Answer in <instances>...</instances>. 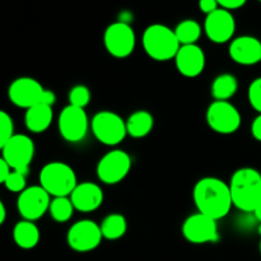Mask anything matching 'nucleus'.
<instances>
[{"mask_svg": "<svg viewBox=\"0 0 261 261\" xmlns=\"http://www.w3.org/2000/svg\"><path fill=\"white\" fill-rule=\"evenodd\" d=\"M193 199L199 213L213 218H224L233 206L228 184L217 177H204L195 184Z\"/></svg>", "mask_w": 261, "mask_h": 261, "instance_id": "obj_1", "label": "nucleus"}, {"mask_svg": "<svg viewBox=\"0 0 261 261\" xmlns=\"http://www.w3.org/2000/svg\"><path fill=\"white\" fill-rule=\"evenodd\" d=\"M232 203L237 209L252 213L261 201V173L255 168L244 167L232 175L228 184Z\"/></svg>", "mask_w": 261, "mask_h": 261, "instance_id": "obj_2", "label": "nucleus"}, {"mask_svg": "<svg viewBox=\"0 0 261 261\" xmlns=\"http://www.w3.org/2000/svg\"><path fill=\"white\" fill-rule=\"evenodd\" d=\"M142 42L147 55L157 61L175 59L181 47L175 31L163 24H152L145 28Z\"/></svg>", "mask_w": 261, "mask_h": 261, "instance_id": "obj_3", "label": "nucleus"}, {"mask_svg": "<svg viewBox=\"0 0 261 261\" xmlns=\"http://www.w3.org/2000/svg\"><path fill=\"white\" fill-rule=\"evenodd\" d=\"M8 96L13 105L25 110L37 105L53 106L56 101L55 93L53 91L45 89L40 82L28 76H22L13 81L8 89Z\"/></svg>", "mask_w": 261, "mask_h": 261, "instance_id": "obj_4", "label": "nucleus"}, {"mask_svg": "<svg viewBox=\"0 0 261 261\" xmlns=\"http://www.w3.org/2000/svg\"><path fill=\"white\" fill-rule=\"evenodd\" d=\"M40 186L54 198L70 196L76 188V176L73 168L64 162H50L41 170Z\"/></svg>", "mask_w": 261, "mask_h": 261, "instance_id": "obj_5", "label": "nucleus"}, {"mask_svg": "<svg viewBox=\"0 0 261 261\" xmlns=\"http://www.w3.org/2000/svg\"><path fill=\"white\" fill-rule=\"evenodd\" d=\"M91 129L96 139L105 145L120 144L127 135L126 121L112 111H99L92 117Z\"/></svg>", "mask_w": 261, "mask_h": 261, "instance_id": "obj_6", "label": "nucleus"}, {"mask_svg": "<svg viewBox=\"0 0 261 261\" xmlns=\"http://www.w3.org/2000/svg\"><path fill=\"white\" fill-rule=\"evenodd\" d=\"M3 158L10 170L27 176L30 165L35 155V144L32 139L24 134H14L3 148Z\"/></svg>", "mask_w": 261, "mask_h": 261, "instance_id": "obj_7", "label": "nucleus"}, {"mask_svg": "<svg viewBox=\"0 0 261 261\" xmlns=\"http://www.w3.org/2000/svg\"><path fill=\"white\" fill-rule=\"evenodd\" d=\"M103 43L107 53L114 58L124 59L132 55L137 43V37L132 25L122 22H115L106 28Z\"/></svg>", "mask_w": 261, "mask_h": 261, "instance_id": "obj_8", "label": "nucleus"}, {"mask_svg": "<svg viewBox=\"0 0 261 261\" xmlns=\"http://www.w3.org/2000/svg\"><path fill=\"white\" fill-rule=\"evenodd\" d=\"M241 114L228 101H214L206 110V122L218 134H233L241 126Z\"/></svg>", "mask_w": 261, "mask_h": 261, "instance_id": "obj_9", "label": "nucleus"}, {"mask_svg": "<svg viewBox=\"0 0 261 261\" xmlns=\"http://www.w3.org/2000/svg\"><path fill=\"white\" fill-rule=\"evenodd\" d=\"M132 168V158L121 149L107 152L97 165V176L106 185L121 182Z\"/></svg>", "mask_w": 261, "mask_h": 261, "instance_id": "obj_10", "label": "nucleus"}, {"mask_svg": "<svg viewBox=\"0 0 261 261\" xmlns=\"http://www.w3.org/2000/svg\"><path fill=\"white\" fill-rule=\"evenodd\" d=\"M102 232L99 224L89 219H82L69 228L66 242L76 252H89L101 245Z\"/></svg>", "mask_w": 261, "mask_h": 261, "instance_id": "obj_11", "label": "nucleus"}, {"mask_svg": "<svg viewBox=\"0 0 261 261\" xmlns=\"http://www.w3.org/2000/svg\"><path fill=\"white\" fill-rule=\"evenodd\" d=\"M58 126L64 140L69 143L82 142L88 133V116L84 109L69 105L60 112Z\"/></svg>", "mask_w": 261, "mask_h": 261, "instance_id": "obj_12", "label": "nucleus"}, {"mask_svg": "<svg viewBox=\"0 0 261 261\" xmlns=\"http://www.w3.org/2000/svg\"><path fill=\"white\" fill-rule=\"evenodd\" d=\"M50 203V195L41 186H30L18 196L17 208L24 221L35 222L45 216Z\"/></svg>", "mask_w": 261, "mask_h": 261, "instance_id": "obj_13", "label": "nucleus"}, {"mask_svg": "<svg viewBox=\"0 0 261 261\" xmlns=\"http://www.w3.org/2000/svg\"><path fill=\"white\" fill-rule=\"evenodd\" d=\"M182 234L189 242L195 245L216 242L219 237L217 221L198 212L185 219L182 224Z\"/></svg>", "mask_w": 261, "mask_h": 261, "instance_id": "obj_14", "label": "nucleus"}, {"mask_svg": "<svg viewBox=\"0 0 261 261\" xmlns=\"http://www.w3.org/2000/svg\"><path fill=\"white\" fill-rule=\"evenodd\" d=\"M204 31L212 42L226 43L232 40L236 32V20L231 12L218 8L216 12L206 15Z\"/></svg>", "mask_w": 261, "mask_h": 261, "instance_id": "obj_15", "label": "nucleus"}, {"mask_svg": "<svg viewBox=\"0 0 261 261\" xmlns=\"http://www.w3.org/2000/svg\"><path fill=\"white\" fill-rule=\"evenodd\" d=\"M228 53L240 65H256L261 61V41L254 36H240L229 43Z\"/></svg>", "mask_w": 261, "mask_h": 261, "instance_id": "obj_16", "label": "nucleus"}, {"mask_svg": "<svg viewBox=\"0 0 261 261\" xmlns=\"http://www.w3.org/2000/svg\"><path fill=\"white\" fill-rule=\"evenodd\" d=\"M175 63L181 75L195 78L200 75L205 68V54L198 45L181 46L175 56Z\"/></svg>", "mask_w": 261, "mask_h": 261, "instance_id": "obj_17", "label": "nucleus"}, {"mask_svg": "<svg viewBox=\"0 0 261 261\" xmlns=\"http://www.w3.org/2000/svg\"><path fill=\"white\" fill-rule=\"evenodd\" d=\"M70 200L75 211L89 213L94 212L103 203V191L94 182H82L70 194Z\"/></svg>", "mask_w": 261, "mask_h": 261, "instance_id": "obj_18", "label": "nucleus"}, {"mask_svg": "<svg viewBox=\"0 0 261 261\" xmlns=\"http://www.w3.org/2000/svg\"><path fill=\"white\" fill-rule=\"evenodd\" d=\"M54 119L53 106L48 105H37L27 110L24 115V124L30 132L35 134L46 132L50 127Z\"/></svg>", "mask_w": 261, "mask_h": 261, "instance_id": "obj_19", "label": "nucleus"}, {"mask_svg": "<svg viewBox=\"0 0 261 261\" xmlns=\"http://www.w3.org/2000/svg\"><path fill=\"white\" fill-rule=\"evenodd\" d=\"M13 240L15 245L23 250H31L40 242V229L33 222L20 221L13 229Z\"/></svg>", "mask_w": 261, "mask_h": 261, "instance_id": "obj_20", "label": "nucleus"}, {"mask_svg": "<svg viewBox=\"0 0 261 261\" xmlns=\"http://www.w3.org/2000/svg\"><path fill=\"white\" fill-rule=\"evenodd\" d=\"M153 125H154V119L150 112L144 111V110L135 111L127 119L126 132L130 137L139 139V138L147 137L152 132Z\"/></svg>", "mask_w": 261, "mask_h": 261, "instance_id": "obj_21", "label": "nucleus"}, {"mask_svg": "<svg viewBox=\"0 0 261 261\" xmlns=\"http://www.w3.org/2000/svg\"><path fill=\"white\" fill-rule=\"evenodd\" d=\"M237 89H239V82L236 76L224 73L214 79L212 84V96L216 98V101H228L236 94Z\"/></svg>", "mask_w": 261, "mask_h": 261, "instance_id": "obj_22", "label": "nucleus"}, {"mask_svg": "<svg viewBox=\"0 0 261 261\" xmlns=\"http://www.w3.org/2000/svg\"><path fill=\"white\" fill-rule=\"evenodd\" d=\"M99 227H101L103 239L115 241V240H119L124 236L127 229V223L122 214L114 213L107 216L99 224Z\"/></svg>", "mask_w": 261, "mask_h": 261, "instance_id": "obj_23", "label": "nucleus"}, {"mask_svg": "<svg viewBox=\"0 0 261 261\" xmlns=\"http://www.w3.org/2000/svg\"><path fill=\"white\" fill-rule=\"evenodd\" d=\"M175 35L181 46L196 45V41L201 36V27L196 20L185 19L176 25Z\"/></svg>", "mask_w": 261, "mask_h": 261, "instance_id": "obj_24", "label": "nucleus"}, {"mask_svg": "<svg viewBox=\"0 0 261 261\" xmlns=\"http://www.w3.org/2000/svg\"><path fill=\"white\" fill-rule=\"evenodd\" d=\"M74 206L69 196H61V198H54L50 203V212L51 218L58 223H65L73 217Z\"/></svg>", "mask_w": 261, "mask_h": 261, "instance_id": "obj_25", "label": "nucleus"}, {"mask_svg": "<svg viewBox=\"0 0 261 261\" xmlns=\"http://www.w3.org/2000/svg\"><path fill=\"white\" fill-rule=\"evenodd\" d=\"M91 101V91L86 86L73 87L69 92V105L79 109H84Z\"/></svg>", "mask_w": 261, "mask_h": 261, "instance_id": "obj_26", "label": "nucleus"}, {"mask_svg": "<svg viewBox=\"0 0 261 261\" xmlns=\"http://www.w3.org/2000/svg\"><path fill=\"white\" fill-rule=\"evenodd\" d=\"M14 135V124L9 115L0 110V149L5 147L10 138Z\"/></svg>", "mask_w": 261, "mask_h": 261, "instance_id": "obj_27", "label": "nucleus"}, {"mask_svg": "<svg viewBox=\"0 0 261 261\" xmlns=\"http://www.w3.org/2000/svg\"><path fill=\"white\" fill-rule=\"evenodd\" d=\"M25 177H27V176L22 175V173L17 172V171H12L4 182L5 188L9 191H12V193L20 194L22 191H24L25 189H27L25 188V184H27Z\"/></svg>", "mask_w": 261, "mask_h": 261, "instance_id": "obj_28", "label": "nucleus"}, {"mask_svg": "<svg viewBox=\"0 0 261 261\" xmlns=\"http://www.w3.org/2000/svg\"><path fill=\"white\" fill-rule=\"evenodd\" d=\"M247 97L252 109L261 114V76L251 82L247 91Z\"/></svg>", "mask_w": 261, "mask_h": 261, "instance_id": "obj_29", "label": "nucleus"}, {"mask_svg": "<svg viewBox=\"0 0 261 261\" xmlns=\"http://www.w3.org/2000/svg\"><path fill=\"white\" fill-rule=\"evenodd\" d=\"M218 4L219 8L231 12V10H236L240 9L241 7H244V5L246 4V2H245V0H219Z\"/></svg>", "mask_w": 261, "mask_h": 261, "instance_id": "obj_30", "label": "nucleus"}, {"mask_svg": "<svg viewBox=\"0 0 261 261\" xmlns=\"http://www.w3.org/2000/svg\"><path fill=\"white\" fill-rule=\"evenodd\" d=\"M199 8H200L201 12L205 13L206 15H209L218 9L219 4L216 0H201V2L199 3Z\"/></svg>", "mask_w": 261, "mask_h": 261, "instance_id": "obj_31", "label": "nucleus"}, {"mask_svg": "<svg viewBox=\"0 0 261 261\" xmlns=\"http://www.w3.org/2000/svg\"><path fill=\"white\" fill-rule=\"evenodd\" d=\"M251 134L257 142H261V114L257 115L251 124Z\"/></svg>", "mask_w": 261, "mask_h": 261, "instance_id": "obj_32", "label": "nucleus"}, {"mask_svg": "<svg viewBox=\"0 0 261 261\" xmlns=\"http://www.w3.org/2000/svg\"><path fill=\"white\" fill-rule=\"evenodd\" d=\"M12 172L10 171V167L8 166V163L5 162L4 158L0 157V184H4L7 177L9 176V173Z\"/></svg>", "mask_w": 261, "mask_h": 261, "instance_id": "obj_33", "label": "nucleus"}, {"mask_svg": "<svg viewBox=\"0 0 261 261\" xmlns=\"http://www.w3.org/2000/svg\"><path fill=\"white\" fill-rule=\"evenodd\" d=\"M5 218H7V211H5V206L3 204V201L0 200V226L4 223Z\"/></svg>", "mask_w": 261, "mask_h": 261, "instance_id": "obj_34", "label": "nucleus"}, {"mask_svg": "<svg viewBox=\"0 0 261 261\" xmlns=\"http://www.w3.org/2000/svg\"><path fill=\"white\" fill-rule=\"evenodd\" d=\"M252 213H254V216H255V218H256V221L260 222V223H261V201H260L259 204H257V206H256V208H255V211L252 212Z\"/></svg>", "mask_w": 261, "mask_h": 261, "instance_id": "obj_35", "label": "nucleus"}, {"mask_svg": "<svg viewBox=\"0 0 261 261\" xmlns=\"http://www.w3.org/2000/svg\"><path fill=\"white\" fill-rule=\"evenodd\" d=\"M257 233H259L261 236V223L259 224V227H257Z\"/></svg>", "mask_w": 261, "mask_h": 261, "instance_id": "obj_36", "label": "nucleus"}, {"mask_svg": "<svg viewBox=\"0 0 261 261\" xmlns=\"http://www.w3.org/2000/svg\"><path fill=\"white\" fill-rule=\"evenodd\" d=\"M259 247H260V252H261V241H260V245H259Z\"/></svg>", "mask_w": 261, "mask_h": 261, "instance_id": "obj_37", "label": "nucleus"}]
</instances>
